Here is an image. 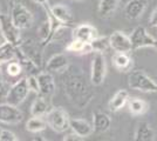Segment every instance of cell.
Returning <instances> with one entry per match:
<instances>
[{
    "label": "cell",
    "mask_w": 157,
    "mask_h": 141,
    "mask_svg": "<svg viewBox=\"0 0 157 141\" xmlns=\"http://www.w3.org/2000/svg\"><path fill=\"white\" fill-rule=\"evenodd\" d=\"M109 44L115 53H129L132 51L130 38L121 31H115L109 35Z\"/></svg>",
    "instance_id": "7c38bea8"
},
{
    "label": "cell",
    "mask_w": 157,
    "mask_h": 141,
    "mask_svg": "<svg viewBox=\"0 0 157 141\" xmlns=\"http://www.w3.org/2000/svg\"><path fill=\"white\" fill-rule=\"evenodd\" d=\"M0 27H1L2 32L5 34V37H6L7 42L11 44L14 47L19 46L20 41H21L20 29L13 25V22L11 21L10 15L0 14Z\"/></svg>",
    "instance_id": "9c48e42d"
},
{
    "label": "cell",
    "mask_w": 157,
    "mask_h": 141,
    "mask_svg": "<svg viewBox=\"0 0 157 141\" xmlns=\"http://www.w3.org/2000/svg\"><path fill=\"white\" fill-rule=\"evenodd\" d=\"M33 141H47V140H46V139H44L42 136H36V138H35Z\"/></svg>",
    "instance_id": "8d00e7d4"
},
{
    "label": "cell",
    "mask_w": 157,
    "mask_h": 141,
    "mask_svg": "<svg viewBox=\"0 0 157 141\" xmlns=\"http://www.w3.org/2000/svg\"><path fill=\"white\" fill-rule=\"evenodd\" d=\"M52 109L53 105L51 100H47L44 96L38 95V98L33 101L32 106H31V114H32V116L45 118Z\"/></svg>",
    "instance_id": "e0dca14e"
},
{
    "label": "cell",
    "mask_w": 157,
    "mask_h": 141,
    "mask_svg": "<svg viewBox=\"0 0 157 141\" xmlns=\"http://www.w3.org/2000/svg\"><path fill=\"white\" fill-rule=\"evenodd\" d=\"M110 125L111 119L107 113L98 111L93 114V131L95 133H105L110 128Z\"/></svg>",
    "instance_id": "d6986e66"
},
{
    "label": "cell",
    "mask_w": 157,
    "mask_h": 141,
    "mask_svg": "<svg viewBox=\"0 0 157 141\" xmlns=\"http://www.w3.org/2000/svg\"><path fill=\"white\" fill-rule=\"evenodd\" d=\"M66 49L69 51V52H74V53H80V54H88L93 52L92 47L89 44H86V42H82L80 40H76V39H73L67 46H66Z\"/></svg>",
    "instance_id": "484cf974"
},
{
    "label": "cell",
    "mask_w": 157,
    "mask_h": 141,
    "mask_svg": "<svg viewBox=\"0 0 157 141\" xmlns=\"http://www.w3.org/2000/svg\"><path fill=\"white\" fill-rule=\"evenodd\" d=\"M22 67L20 65V62L18 60H12L10 62H7V66H6V72L12 78H18L20 74L22 73Z\"/></svg>",
    "instance_id": "f1b7e54d"
},
{
    "label": "cell",
    "mask_w": 157,
    "mask_h": 141,
    "mask_svg": "<svg viewBox=\"0 0 157 141\" xmlns=\"http://www.w3.org/2000/svg\"><path fill=\"white\" fill-rule=\"evenodd\" d=\"M149 24H150V27H157V7L151 13L149 18Z\"/></svg>",
    "instance_id": "836d02e7"
},
{
    "label": "cell",
    "mask_w": 157,
    "mask_h": 141,
    "mask_svg": "<svg viewBox=\"0 0 157 141\" xmlns=\"http://www.w3.org/2000/svg\"><path fill=\"white\" fill-rule=\"evenodd\" d=\"M129 92L127 89H118L116 93L113 95L110 100H109V104H108V108L109 111L115 113V112H118L120 109L125 106V104L129 101Z\"/></svg>",
    "instance_id": "ffe728a7"
},
{
    "label": "cell",
    "mask_w": 157,
    "mask_h": 141,
    "mask_svg": "<svg viewBox=\"0 0 157 141\" xmlns=\"http://www.w3.org/2000/svg\"><path fill=\"white\" fill-rule=\"evenodd\" d=\"M24 119V113L20 111L18 106L10 105L7 102L0 104V122L8 125L20 123Z\"/></svg>",
    "instance_id": "30bf717a"
},
{
    "label": "cell",
    "mask_w": 157,
    "mask_h": 141,
    "mask_svg": "<svg viewBox=\"0 0 157 141\" xmlns=\"http://www.w3.org/2000/svg\"><path fill=\"white\" fill-rule=\"evenodd\" d=\"M154 136V129L151 128L150 125L147 122H141L136 129L134 141H152Z\"/></svg>",
    "instance_id": "603a6c76"
},
{
    "label": "cell",
    "mask_w": 157,
    "mask_h": 141,
    "mask_svg": "<svg viewBox=\"0 0 157 141\" xmlns=\"http://www.w3.org/2000/svg\"><path fill=\"white\" fill-rule=\"evenodd\" d=\"M151 31L155 32V34H157V27H151Z\"/></svg>",
    "instance_id": "f35d334b"
},
{
    "label": "cell",
    "mask_w": 157,
    "mask_h": 141,
    "mask_svg": "<svg viewBox=\"0 0 157 141\" xmlns=\"http://www.w3.org/2000/svg\"><path fill=\"white\" fill-rule=\"evenodd\" d=\"M67 74L63 79V89L66 96L78 108H85L94 98V92L86 80L85 74L76 67L67 68Z\"/></svg>",
    "instance_id": "6da1fadb"
},
{
    "label": "cell",
    "mask_w": 157,
    "mask_h": 141,
    "mask_svg": "<svg viewBox=\"0 0 157 141\" xmlns=\"http://www.w3.org/2000/svg\"><path fill=\"white\" fill-rule=\"evenodd\" d=\"M0 141H18V139H17V136L12 132L2 129L1 135H0Z\"/></svg>",
    "instance_id": "1f68e13d"
},
{
    "label": "cell",
    "mask_w": 157,
    "mask_h": 141,
    "mask_svg": "<svg viewBox=\"0 0 157 141\" xmlns=\"http://www.w3.org/2000/svg\"><path fill=\"white\" fill-rule=\"evenodd\" d=\"M15 58H17V51L15 47L12 46L11 44H7L0 48V65L15 60Z\"/></svg>",
    "instance_id": "83f0119b"
},
{
    "label": "cell",
    "mask_w": 157,
    "mask_h": 141,
    "mask_svg": "<svg viewBox=\"0 0 157 141\" xmlns=\"http://www.w3.org/2000/svg\"><path fill=\"white\" fill-rule=\"evenodd\" d=\"M49 12L56 20L65 25L72 26V24L75 21V17L73 14L72 10L63 4H58V5L49 7Z\"/></svg>",
    "instance_id": "2e32d148"
},
{
    "label": "cell",
    "mask_w": 157,
    "mask_h": 141,
    "mask_svg": "<svg viewBox=\"0 0 157 141\" xmlns=\"http://www.w3.org/2000/svg\"><path fill=\"white\" fill-rule=\"evenodd\" d=\"M26 80H27L28 88H29V92L32 91L35 94H39V84H38L36 75H27Z\"/></svg>",
    "instance_id": "f546056e"
},
{
    "label": "cell",
    "mask_w": 157,
    "mask_h": 141,
    "mask_svg": "<svg viewBox=\"0 0 157 141\" xmlns=\"http://www.w3.org/2000/svg\"><path fill=\"white\" fill-rule=\"evenodd\" d=\"M131 41V46H132V51L134 49H140L143 47H152L154 41H155V37L151 35L143 26H137L134 31L131 35L129 37Z\"/></svg>",
    "instance_id": "ba28073f"
},
{
    "label": "cell",
    "mask_w": 157,
    "mask_h": 141,
    "mask_svg": "<svg viewBox=\"0 0 157 141\" xmlns=\"http://www.w3.org/2000/svg\"><path fill=\"white\" fill-rule=\"evenodd\" d=\"M69 128H72L73 133L78 134L81 138H87L92 134L93 132V125L85 119H78V118H71L69 122Z\"/></svg>",
    "instance_id": "ac0fdd59"
},
{
    "label": "cell",
    "mask_w": 157,
    "mask_h": 141,
    "mask_svg": "<svg viewBox=\"0 0 157 141\" xmlns=\"http://www.w3.org/2000/svg\"><path fill=\"white\" fill-rule=\"evenodd\" d=\"M0 66H1V65H0Z\"/></svg>",
    "instance_id": "7bdbcfd3"
},
{
    "label": "cell",
    "mask_w": 157,
    "mask_h": 141,
    "mask_svg": "<svg viewBox=\"0 0 157 141\" xmlns=\"http://www.w3.org/2000/svg\"><path fill=\"white\" fill-rule=\"evenodd\" d=\"M0 14H1V13H0Z\"/></svg>",
    "instance_id": "ee69618b"
},
{
    "label": "cell",
    "mask_w": 157,
    "mask_h": 141,
    "mask_svg": "<svg viewBox=\"0 0 157 141\" xmlns=\"http://www.w3.org/2000/svg\"><path fill=\"white\" fill-rule=\"evenodd\" d=\"M1 132H2V129H1V128H0V135H1Z\"/></svg>",
    "instance_id": "ab89813d"
},
{
    "label": "cell",
    "mask_w": 157,
    "mask_h": 141,
    "mask_svg": "<svg viewBox=\"0 0 157 141\" xmlns=\"http://www.w3.org/2000/svg\"><path fill=\"white\" fill-rule=\"evenodd\" d=\"M40 47H42L41 44H36L34 40L29 39V40H21L17 48L40 68L42 64V53H41Z\"/></svg>",
    "instance_id": "52a82bcc"
},
{
    "label": "cell",
    "mask_w": 157,
    "mask_h": 141,
    "mask_svg": "<svg viewBox=\"0 0 157 141\" xmlns=\"http://www.w3.org/2000/svg\"><path fill=\"white\" fill-rule=\"evenodd\" d=\"M147 5V0H129L123 10L124 17L129 20H137L143 15Z\"/></svg>",
    "instance_id": "5bb4252c"
},
{
    "label": "cell",
    "mask_w": 157,
    "mask_h": 141,
    "mask_svg": "<svg viewBox=\"0 0 157 141\" xmlns=\"http://www.w3.org/2000/svg\"><path fill=\"white\" fill-rule=\"evenodd\" d=\"M47 126L51 127L56 133H63L69 128L71 118L68 113L61 107H53V109L46 115Z\"/></svg>",
    "instance_id": "277c9868"
},
{
    "label": "cell",
    "mask_w": 157,
    "mask_h": 141,
    "mask_svg": "<svg viewBox=\"0 0 157 141\" xmlns=\"http://www.w3.org/2000/svg\"><path fill=\"white\" fill-rule=\"evenodd\" d=\"M128 108H129V112L132 115H143L148 108L149 105L148 102L143 99H140V98H131L128 101Z\"/></svg>",
    "instance_id": "cb8c5ba5"
},
{
    "label": "cell",
    "mask_w": 157,
    "mask_h": 141,
    "mask_svg": "<svg viewBox=\"0 0 157 141\" xmlns=\"http://www.w3.org/2000/svg\"><path fill=\"white\" fill-rule=\"evenodd\" d=\"M89 45H90V47H92L93 52L103 54V52H105L107 49L110 48L109 37H96Z\"/></svg>",
    "instance_id": "4316f807"
},
{
    "label": "cell",
    "mask_w": 157,
    "mask_h": 141,
    "mask_svg": "<svg viewBox=\"0 0 157 141\" xmlns=\"http://www.w3.org/2000/svg\"><path fill=\"white\" fill-rule=\"evenodd\" d=\"M107 74V62L102 53H95L92 60L90 67V82L94 86H100L103 84Z\"/></svg>",
    "instance_id": "8992f818"
},
{
    "label": "cell",
    "mask_w": 157,
    "mask_h": 141,
    "mask_svg": "<svg viewBox=\"0 0 157 141\" xmlns=\"http://www.w3.org/2000/svg\"><path fill=\"white\" fill-rule=\"evenodd\" d=\"M7 44H8V42H7L6 37H5V34H4L2 29H1V27H0V48L4 47L5 45H7Z\"/></svg>",
    "instance_id": "e575fe53"
},
{
    "label": "cell",
    "mask_w": 157,
    "mask_h": 141,
    "mask_svg": "<svg viewBox=\"0 0 157 141\" xmlns=\"http://www.w3.org/2000/svg\"><path fill=\"white\" fill-rule=\"evenodd\" d=\"M10 18L13 25L19 29H26L33 25L34 17L32 12L27 8L24 4L19 1H12L11 2V12Z\"/></svg>",
    "instance_id": "3957f363"
},
{
    "label": "cell",
    "mask_w": 157,
    "mask_h": 141,
    "mask_svg": "<svg viewBox=\"0 0 157 141\" xmlns=\"http://www.w3.org/2000/svg\"><path fill=\"white\" fill-rule=\"evenodd\" d=\"M8 89H10V87L7 86L6 81L4 80L2 74H1V72H0V104H1V101L6 100Z\"/></svg>",
    "instance_id": "4dcf8cb0"
},
{
    "label": "cell",
    "mask_w": 157,
    "mask_h": 141,
    "mask_svg": "<svg viewBox=\"0 0 157 141\" xmlns=\"http://www.w3.org/2000/svg\"><path fill=\"white\" fill-rule=\"evenodd\" d=\"M108 141H113V140H108Z\"/></svg>",
    "instance_id": "b9f144b4"
},
{
    "label": "cell",
    "mask_w": 157,
    "mask_h": 141,
    "mask_svg": "<svg viewBox=\"0 0 157 141\" xmlns=\"http://www.w3.org/2000/svg\"><path fill=\"white\" fill-rule=\"evenodd\" d=\"M96 37H98V29L89 24L78 25L73 29V38L86 44H90Z\"/></svg>",
    "instance_id": "9a60e30c"
},
{
    "label": "cell",
    "mask_w": 157,
    "mask_h": 141,
    "mask_svg": "<svg viewBox=\"0 0 157 141\" xmlns=\"http://www.w3.org/2000/svg\"><path fill=\"white\" fill-rule=\"evenodd\" d=\"M152 48H155L157 51V39L155 38V41H154V45H152Z\"/></svg>",
    "instance_id": "74e56055"
},
{
    "label": "cell",
    "mask_w": 157,
    "mask_h": 141,
    "mask_svg": "<svg viewBox=\"0 0 157 141\" xmlns=\"http://www.w3.org/2000/svg\"><path fill=\"white\" fill-rule=\"evenodd\" d=\"M63 141H85V140H83V138L78 136L75 133H69V134H67L63 138Z\"/></svg>",
    "instance_id": "d6a6232c"
},
{
    "label": "cell",
    "mask_w": 157,
    "mask_h": 141,
    "mask_svg": "<svg viewBox=\"0 0 157 141\" xmlns=\"http://www.w3.org/2000/svg\"><path fill=\"white\" fill-rule=\"evenodd\" d=\"M71 66L68 57L63 53L54 54L46 62V71L49 73H61L66 72L67 68Z\"/></svg>",
    "instance_id": "4fadbf2b"
},
{
    "label": "cell",
    "mask_w": 157,
    "mask_h": 141,
    "mask_svg": "<svg viewBox=\"0 0 157 141\" xmlns=\"http://www.w3.org/2000/svg\"><path fill=\"white\" fill-rule=\"evenodd\" d=\"M113 65L120 72H130L132 67V59L128 53H115L113 55Z\"/></svg>",
    "instance_id": "7402d4cb"
},
{
    "label": "cell",
    "mask_w": 157,
    "mask_h": 141,
    "mask_svg": "<svg viewBox=\"0 0 157 141\" xmlns=\"http://www.w3.org/2000/svg\"><path fill=\"white\" fill-rule=\"evenodd\" d=\"M78 1H86V0H78Z\"/></svg>",
    "instance_id": "60d3db41"
},
{
    "label": "cell",
    "mask_w": 157,
    "mask_h": 141,
    "mask_svg": "<svg viewBox=\"0 0 157 141\" xmlns=\"http://www.w3.org/2000/svg\"><path fill=\"white\" fill-rule=\"evenodd\" d=\"M128 85L131 89L143 93H157V84L144 71L134 69L128 74Z\"/></svg>",
    "instance_id": "7a4b0ae2"
},
{
    "label": "cell",
    "mask_w": 157,
    "mask_h": 141,
    "mask_svg": "<svg viewBox=\"0 0 157 141\" xmlns=\"http://www.w3.org/2000/svg\"><path fill=\"white\" fill-rule=\"evenodd\" d=\"M28 94H29V88L27 85L26 78H21L10 87L5 102L13 106H19L21 102L25 101Z\"/></svg>",
    "instance_id": "5b68a950"
},
{
    "label": "cell",
    "mask_w": 157,
    "mask_h": 141,
    "mask_svg": "<svg viewBox=\"0 0 157 141\" xmlns=\"http://www.w3.org/2000/svg\"><path fill=\"white\" fill-rule=\"evenodd\" d=\"M36 79H38V84H39V94L38 95H41L47 100L52 101L53 95L55 94V89H56L55 81H54L52 73H49L47 71L40 72L36 75Z\"/></svg>",
    "instance_id": "8fae6325"
},
{
    "label": "cell",
    "mask_w": 157,
    "mask_h": 141,
    "mask_svg": "<svg viewBox=\"0 0 157 141\" xmlns=\"http://www.w3.org/2000/svg\"><path fill=\"white\" fill-rule=\"evenodd\" d=\"M33 1L36 2V4H39V5H41V6H44V5H46L48 0H33Z\"/></svg>",
    "instance_id": "d590c367"
},
{
    "label": "cell",
    "mask_w": 157,
    "mask_h": 141,
    "mask_svg": "<svg viewBox=\"0 0 157 141\" xmlns=\"http://www.w3.org/2000/svg\"><path fill=\"white\" fill-rule=\"evenodd\" d=\"M121 0H100L98 7V14L101 19H108L116 12Z\"/></svg>",
    "instance_id": "44dd1931"
},
{
    "label": "cell",
    "mask_w": 157,
    "mask_h": 141,
    "mask_svg": "<svg viewBox=\"0 0 157 141\" xmlns=\"http://www.w3.org/2000/svg\"><path fill=\"white\" fill-rule=\"evenodd\" d=\"M47 128V122L44 118L32 116L26 123V129L31 133H40Z\"/></svg>",
    "instance_id": "d4e9b609"
}]
</instances>
